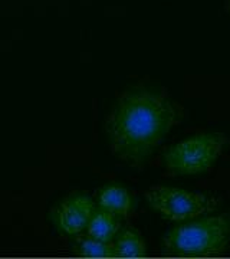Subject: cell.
<instances>
[{
  "label": "cell",
  "instance_id": "6da1fadb",
  "mask_svg": "<svg viewBox=\"0 0 230 259\" xmlns=\"http://www.w3.org/2000/svg\"><path fill=\"white\" fill-rule=\"evenodd\" d=\"M183 120V110L164 91L135 87L121 95L107 121L114 154L129 166H143Z\"/></svg>",
  "mask_w": 230,
  "mask_h": 259
},
{
  "label": "cell",
  "instance_id": "7a4b0ae2",
  "mask_svg": "<svg viewBox=\"0 0 230 259\" xmlns=\"http://www.w3.org/2000/svg\"><path fill=\"white\" fill-rule=\"evenodd\" d=\"M230 214H214L183 222L164 238V249L178 256H210L227 248Z\"/></svg>",
  "mask_w": 230,
  "mask_h": 259
},
{
  "label": "cell",
  "instance_id": "3957f363",
  "mask_svg": "<svg viewBox=\"0 0 230 259\" xmlns=\"http://www.w3.org/2000/svg\"><path fill=\"white\" fill-rule=\"evenodd\" d=\"M227 137L219 133L196 134L168 148L163 154V163L173 175H200L216 164L227 146Z\"/></svg>",
  "mask_w": 230,
  "mask_h": 259
},
{
  "label": "cell",
  "instance_id": "277c9868",
  "mask_svg": "<svg viewBox=\"0 0 230 259\" xmlns=\"http://www.w3.org/2000/svg\"><path fill=\"white\" fill-rule=\"evenodd\" d=\"M148 204L171 222H187L214 212L220 199L209 193H196L177 187L156 186L146 193Z\"/></svg>",
  "mask_w": 230,
  "mask_h": 259
},
{
  "label": "cell",
  "instance_id": "5b68a950",
  "mask_svg": "<svg viewBox=\"0 0 230 259\" xmlns=\"http://www.w3.org/2000/svg\"><path fill=\"white\" fill-rule=\"evenodd\" d=\"M95 212V204L91 197L76 194L65 199L54 210V221L56 226L66 235H79L86 229L91 216Z\"/></svg>",
  "mask_w": 230,
  "mask_h": 259
},
{
  "label": "cell",
  "instance_id": "8992f818",
  "mask_svg": "<svg viewBox=\"0 0 230 259\" xmlns=\"http://www.w3.org/2000/svg\"><path fill=\"white\" fill-rule=\"evenodd\" d=\"M98 206L118 218H127L134 209V199L125 187L111 185L104 187L98 194Z\"/></svg>",
  "mask_w": 230,
  "mask_h": 259
},
{
  "label": "cell",
  "instance_id": "52a82bcc",
  "mask_svg": "<svg viewBox=\"0 0 230 259\" xmlns=\"http://www.w3.org/2000/svg\"><path fill=\"white\" fill-rule=\"evenodd\" d=\"M88 236L102 242H112L120 232V219L112 213L95 209L89 222L86 225Z\"/></svg>",
  "mask_w": 230,
  "mask_h": 259
},
{
  "label": "cell",
  "instance_id": "ba28073f",
  "mask_svg": "<svg viewBox=\"0 0 230 259\" xmlns=\"http://www.w3.org/2000/svg\"><path fill=\"white\" fill-rule=\"evenodd\" d=\"M115 238V242H112L114 258H141L146 255V242L135 229L127 228L118 232Z\"/></svg>",
  "mask_w": 230,
  "mask_h": 259
},
{
  "label": "cell",
  "instance_id": "9c48e42d",
  "mask_svg": "<svg viewBox=\"0 0 230 259\" xmlns=\"http://www.w3.org/2000/svg\"><path fill=\"white\" fill-rule=\"evenodd\" d=\"M75 253L83 258H114V246L112 242H102L88 236L76 243Z\"/></svg>",
  "mask_w": 230,
  "mask_h": 259
}]
</instances>
